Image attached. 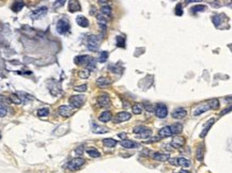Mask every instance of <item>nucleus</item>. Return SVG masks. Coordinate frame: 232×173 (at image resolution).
I'll list each match as a JSON object with an SVG mask.
<instances>
[{
	"mask_svg": "<svg viewBox=\"0 0 232 173\" xmlns=\"http://www.w3.org/2000/svg\"><path fill=\"white\" fill-rule=\"evenodd\" d=\"M132 114H129L128 112H119L117 114V116L114 118V123H120V122H125V121H128L131 119Z\"/></svg>",
	"mask_w": 232,
	"mask_h": 173,
	"instance_id": "9",
	"label": "nucleus"
},
{
	"mask_svg": "<svg viewBox=\"0 0 232 173\" xmlns=\"http://www.w3.org/2000/svg\"><path fill=\"white\" fill-rule=\"evenodd\" d=\"M70 30V22L68 19H60L57 22V31L60 34H65Z\"/></svg>",
	"mask_w": 232,
	"mask_h": 173,
	"instance_id": "4",
	"label": "nucleus"
},
{
	"mask_svg": "<svg viewBox=\"0 0 232 173\" xmlns=\"http://www.w3.org/2000/svg\"><path fill=\"white\" fill-rule=\"evenodd\" d=\"M100 121H102V122H109L110 120L112 119V114L110 111H104L103 113L100 116Z\"/></svg>",
	"mask_w": 232,
	"mask_h": 173,
	"instance_id": "23",
	"label": "nucleus"
},
{
	"mask_svg": "<svg viewBox=\"0 0 232 173\" xmlns=\"http://www.w3.org/2000/svg\"><path fill=\"white\" fill-rule=\"evenodd\" d=\"M158 135H160V137H169L171 136V129H170V126H165L163 127V128H160V130H158Z\"/></svg>",
	"mask_w": 232,
	"mask_h": 173,
	"instance_id": "20",
	"label": "nucleus"
},
{
	"mask_svg": "<svg viewBox=\"0 0 232 173\" xmlns=\"http://www.w3.org/2000/svg\"><path fill=\"white\" fill-rule=\"evenodd\" d=\"M10 99H11V102H13L14 104H16V105H18V104L22 103V101H20L19 96H18L17 94H12L11 97H10Z\"/></svg>",
	"mask_w": 232,
	"mask_h": 173,
	"instance_id": "40",
	"label": "nucleus"
},
{
	"mask_svg": "<svg viewBox=\"0 0 232 173\" xmlns=\"http://www.w3.org/2000/svg\"><path fill=\"white\" fill-rule=\"evenodd\" d=\"M121 145L124 147V149H133V147H135L136 144L131 140H123L122 142H121Z\"/></svg>",
	"mask_w": 232,
	"mask_h": 173,
	"instance_id": "29",
	"label": "nucleus"
},
{
	"mask_svg": "<svg viewBox=\"0 0 232 173\" xmlns=\"http://www.w3.org/2000/svg\"><path fill=\"white\" fill-rule=\"evenodd\" d=\"M97 104L100 105V107L103 108H108L111 106V102H110V99L107 96V95H102L97 99Z\"/></svg>",
	"mask_w": 232,
	"mask_h": 173,
	"instance_id": "8",
	"label": "nucleus"
},
{
	"mask_svg": "<svg viewBox=\"0 0 232 173\" xmlns=\"http://www.w3.org/2000/svg\"><path fill=\"white\" fill-rule=\"evenodd\" d=\"M177 160H178V164L183 167V168H187V167H189V164H191L189 160H187L186 158H184V157H180L178 158Z\"/></svg>",
	"mask_w": 232,
	"mask_h": 173,
	"instance_id": "27",
	"label": "nucleus"
},
{
	"mask_svg": "<svg viewBox=\"0 0 232 173\" xmlns=\"http://www.w3.org/2000/svg\"><path fill=\"white\" fill-rule=\"evenodd\" d=\"M111 82L112 81L110 80L109 78H107V77H100L97 81V83L99 85V87H101V88H105V87H107V85H110Z\"/></svg>",
	"mask_w": 232,
	"mask_h": 173,
	"instance_id": "15",
	"label": "nucleus"
},
{
	"mask_svg": "<svg viewBox=\"0 0 232 173\" xmlns=\"http://www.w3.org/2000/svg\"><path fill=\"white\" fill-rule=\"evenodd\" d=\"M169 161H170L171 164H173V166H177L178 164V160L177 159H168Z\"/></svg>",
	"mask_w": 232,
	"mask_h": 173,
	"instance_id": "48",
	"label": "nucleus"
},
{
	"mask_svg": "<svg viewBox=\"0 0 232 173\" xmlns=\"http://www.w3.org/2000/svg\"><path fill=\"white\" fill-rule=\"evenodd\" d=\"M108 59V53L107 51H102L100 54V57H99V62L100 63H105Z\"/></svg>",
	"mask_w": 232,
	"mask_h": 173,
	"instance_id": "34",
	"label": "nucleus"
},
{
	"mask_svg": "<svg viewBox=\"0 0 232 173\" xmlns=\"http://www.w3.org/2000/svg\"><path fill=\"white\" fill-rule=\"evenodd\" d=\"M90 57L89 56H77L76 58L74 59V62L75 64H77V65H83V64H87L88 61H89Z\"/></svg>",
	"mask_w": 232,
	"mask_h": 173,
	"instance_id": "14",
	"label": "nucleus"
},
{
	"mask_svg": "<svg viewBox=\"0 0 232 173\" xmlns=\"http://www.w3.org/2000/svg\"><path fill=\"white\" fill-rule=\"evenodd\" d=\"M145 108L148 112H153L154 111V108L151 104H145Z\"/></svg>",
	"mask_w": 232,
	"mask_h": 173,
	"instance_id": "45",
	"label": "nucleus"
},
{
	"mask_svg": "<svg viewBox=\"0 0 232 173\" xmlns=\"http://www.w3.org/2000/svg\"><path fill=\"white\" fill-rule=\"evenodd\" d=\"M155 113L160 119H164V118H166L167 114H168V109H167V107L165 105L160 104V105L156 106Z\"/></svg>",
	"mask_w": 232,
	"mask_h": 173,
	"instance_id": "6",
	"label": "nucleus"
},
{
	"mask_svg": "<svg viewBox=\"0 0 232 173\" xmlns=\"http://www.w3.org/2000/svg\"><path fill=\"white\" fill-rule=\"evenodd\" d=\"M230 110H231V107H228V109L226 108L225 110H223V111L220 112V116H223V114H226V113H228V112H230Z\"/></svg>",
	"mask_w": 232,
	"mask_h": 173,
	"instance_id": "47",
	"label": "nucleus"
},
{
	"mask_svg": "<svg viewBox=\"0 0 232 173\" xmlns=\"http://www.w3.org/2000/svg\"><path fill=\"white\" fill-rule=\"evenodd\" d=\"M196 158H197L198 160H202V158H203V145L202 144L198 145L197 153H196Z\"/></svg>",
	"mask_w": 232,
	"mask_h": 173,
	"instance_id": "30",
	"label": "nucleus"
},
{
	"mask_svg": "<svg viewBox=\"0 0 232 173\" xmlns=\"http://www.w3.org/2000/svg\"><path fill=\"white\" fill-rule=\"evenodd\" d=\"M97 22H99L100 27L103 30H105V28L107 27V18L102 14H97Z\"/></svg>",
	"mask_w": 232,
	"mask_h": 173,
	"instance_id": "21",
	"label": "nucleus"
},
{
	"mask_svg": "<svg viewBox=\"0 0 232 173\" xmlns=\"http://www.w3.org/2000/svg\"><path fill=\"white\" fill-rule=\"evenodd\" d=\"M75 91H77V92H86L87 91V85H77L76 88H75Z\"/></svg>",
	"mask_w": 232,
	"mask_h": 173,
	"instance_id": "41",
	"label": "nucleus"
},
{
	"mask_svg": "<svg viewBox=\"0 0 232 173\" xmlns=\"http://www.w3.org/2000/svg\"><path fill=\"white\" fill-rule=\"evenodd\" d=\"M214 122H215V119H211V120L206 123V125L203 127V129H202V133L200 134V137H201V138H204V137L206 136V134L209 133V130H210V128L212 127V125L214 124Z\"/></svg>",
	"mask_w": 232,
	"mask_h": 173,
	"instance_id": "17",
	"label": "nucleus"
},
{
	"mask_svg": "<svg viewBox=\"0 0 232 173\" xmlns=\"http://www.w3.org/2000/svg\"><path fill=\"white\" fill-rule=\"evenodd\" d=\"M142 111V107H141L140 104H136V105L133 106V113L134 114H139Z\"/></svg>",
	"mask_w": 232,
	"mask_h": 173,
	"instance_id": "37",
	"label": "nucleus"
},
{
	"mask_svg": "<svg viewBox=\"0 0 232 173\" xmlns=\"http://www.w3.org/2000/svg\"><path fill=\"white\" fill-rule=\"evenodd\" d=\"M47 14V8L46 7H41L39 9H37L35 11H33L31 13V18L32 19H39V18L43 17Z\"/></svg>",
	"mask_w": 232,
	"mask_h": 173,
	"instance_id": "5",
	"label": "nucleus"
},
{
	"mask_svg": "<svg viewBox=\"0 0 232 173\" xmlns=\"http://www.w3.org/2000/svg\"><path fill=\"white\" fill-rule=\"evenodd\" d=\"M0 138H1V133H0Z\"/></svg>",
	"mask_w": 232,
	"mask_h": 173,
	"instance_id": "51",
	"label": "nucleus"
},
{
	"mask_svg": "<svg viewBox=\"0 0 232 173\" xmlns=\"http://www.w3.org/2000/svg\"><path fill=\"white\" fill-rule=\"evenodd\" d=\"M170 129H171V134H180V133H182V130H183V126H182V124H180V123H177V124L172 125V126H170Z\"/></svg>",
	"mask_w": 232,
	"mask_h": 173,
	"instance_id": "24",
	"label": "nucleus"
},
{
	"mask_svg": "<svg viewBox=\"0 0 232 173\" xmlns=\"http://www.w3.org/2000/svg\"><path fill=\"white\" fill-rule=\"evenodd\" d=\"M25 3L23 2V1H15V2L13 3V5H12V10H13V12H19L20 10L24 8Z\"/></svg>",
	"mask_w": 232,
	"mask_h": 173,
	"instance_id": "25",
	"label": "nucleus"
},
{
	"mask_svg": "<svg viewBox=\"0 0 232 173\" xmlns=\"http://www.w3.org/2000/svg\"><path fill=\"white\" fill-rule=\"evenodd\" d=\"M76 22L78 26L83 27V28H86V27L89 26V20L85 17V16H78L76 18Z\"/></svg>",
	"mask_w": 232,
	"mask_h": 173,
	"instance_id": "22",
	"label": "nucleus"
},
{
	"mask_svg": "<svg viewBox=\"0 0 232 173\" xmlns=\"http://www.w3.org/2000/svg\"><path fill=\"white\" fill-rule=\"evenodd\" d=\"M182 12H183V11H182V5H181V3H179V5L175 7V14H177V15H179V16H181L182 15Z\"/></svg>",
	"mask_w": 232,
	"mask_h": 173,
	"instance_id": "43",
	"label": "nucleus"
},
{
	"mask_svg": "<svg viewBox=\"0 0 232 173\" xmlns=\"http://www.w3.org/2000/svg\"><path fill=\"white\" fill-rule=\"evenodd\" d=\"M8 112V106L5 103V99H2V96H0V118L5 116Z\"/></svg>",
	"mask_w": 232,
	"mask_h": 173,
	"instance_id": "16",
	"label": "nucleus"
},
{
	"mask_svg": "<svg viewBox=\"0 0 232 173\" xmlns=\"http://www.w3.org/2000/svg\"><path fill=\"white\" fill-rule=\"evenodd\" d=\"M100 47V40L97 35H90L88 37V49L91 51L99 50Z\"/></svg>",
	"mask_w": 232,
	"mask_h": 173,
	"instance_id": "3",
	"label": "nucleus"
},
{
	"mask_svg": "<svg viewBox=\"0 0 232 173\" xmlns=\"http://www.w3.org/2000/svg\"><path fill=\"white\" fill-rule=\"evenodd\" d=\"M103 143H104V145H106V147H114L117 145V140H114V139H112V138L103 139Z\"/></svg>",
	"mask_w": 232,
	"mask_h": 173,
	"instance_id": "26",
	"label": "nucleus"
},
{
	"mask_svg": "<svg viewBox=\"0 0 232 173\" xmlns=\"http://www.w3.org/2000/svg\"><path fill=\"white\" fill-rule=\"evenodd\" d=\"M64 3H65V1H64V0H61V1H56V2L54 3V8H56V9H57V8H59V7H62Z\"/></svg>",
	"mask_w": 232,
	"mask_h": 173,
	"instance_id": "46",
	"label": "nucleus"
},
{
	"mask_svg": "<svg viewBox=\"0 0 232 173\" xmlns=\"http://www.w3.org/2000/svg\"><path fill=\"white\" fill-rule=\"evenodd\" d=\"M147 129H148V127H146V126H136L133 128V133L136 135H140V134H142L143 132H146Z\"/></svg>",
	"mask_w": 232,
	"mask_h": 173,
	"instance_id": "31",
	"label": "nucleus"
},
{
	"mask_svg": "<svg viewBox=\"0 0 232 173\" xmlns=\"http://www.w3.org/2000/svg\"><path fill=\"white\" fill-rule=\"evenodd\" d=\"M83 164H85V159H83V158H81V157L73 158V159L70 160V162L68 164V169L71 171L79 170V169L83 166Z\"/></svg>",
	"mask_w": 232,
	"mask_h": 173,
	"instance_id": "1",
	"label": "nucleus"
},
{
	"mask_svg": "<svg viewBox=\"0 0 232 173\" xmlns=\"http://www.w3.org/2000/svg\"><path fill=\"white\" fill-rule=\"evenodd\" d=\"M49 114L48 108H42V109L37 110V116H47Z\"/></svg>",
	"mask_w": 232,
	"mask_h": 173,
	"instance_id": "35",
	"label": "nucleus"
},
{
	"mask_svg": "<svg viewBox=\"0 0 232 173\" xmlns=\"http://www.w3.org/2000/svg\"><path fill=\"white\" fill-rule=\"evenodd\" d=\"M119 137H120V138H122L123 140H124L125 137H126V135H125V134H120V135H119Z\"/></svg>",
	"mask_w": 232,
	"mask_h": 173,
	"instance_id": "49",
	"label": "nucleus"
},
{
	"mask_svg": "<svg viewBox=\"0 0 232 173\" xmlns=\"http://www.w3.org/2000/svg\"><path fill=\"white\" fill-rule=\"evenodd\" d=\"M116 41H117V45H118L119 47H124L125 46V40H124V37L117 36L116 37Z\"/></svg>",
	"mask_w": 232,
	"mask_h": 173,
	"instance_id": "38",
	"label": "nucleus"
},
{
	"mask_svg": "<svg viewBox=\"0 0 232 173\" xmlns=\"http://www.w3.org/2000/svg\"><path fill=\"white\" fill-rule=\"evenodd\" d=\"M81 10V7L80 5H79L78 1H71L70 3H69V11L72 12V13H74V12H78Z\"/></svg>",
	"mask_w": 232,
	"mask_h": 173,
	"instance_id": "18",
	"label": "nucleus"
},
{
	"mask_svg": "<svg viewBox=\"0 0 232 173\" xmlns=\"http://www.w3.org/2000/svg\"><path fill=\"white\" fill-rule=\"evenodd\" d=\"M91 126H92V132L94 134H105V133H108V129L106 127H102L97 125L94 122H91Z\"/></svg>",
	"mask_w": 232,
	"mask_h": 173,
	"instance_id": "13",
	"label": "nucleus"
},
{
	"mask_svg": "<svg viewBox=\"0 0 232 173\" xmlns=\"http://www.w3.org/2000/svg\"><path fill=\"white\" fill-rule=\"evenodd\" d=\"M185 144V139L183 137H174L171 141V145L175 149H180Z\"/></svg>",
	"mask_w": 232,
	"mask_h": 173,
	"instance_id": "12",
	"label": "nucleus"
},
{
	"mask_svg": "<svg viewBox=\"0 0 232 173\" xmlns=\"http://www.w3.org/2000/svg\"><path fill=\"white\" fill-rule=\"evenodd\" d=\"M95 65H97V59H94V58H91L90 57L89 61H88V64H87V68L88 71H92V70H94Z\"/></svg>",
	"mask_w": 232,
	"mask_h": 173,
	"instance_id": "28",
	"label": "nucleus"
},
{
	"mask_svg": "<svg viewBox=\"0 0 232 173\" xmlns=\"http://www.w3.org/2000/svg\"><path fill=\"white\" fill-rule=\"evenodd\" d=\"M74 112V108L72 106H68V105H62L59 107V113L61 114L62 116H70L73 114Z\"/></svg>",
	"mask_w": 232,
	"mask_h": 173,
	"instance_id": "7",
	"label": "nucleus"
},
{
	"mask_svg": "<svg viewBox=\"0 0 232 173\" xmlns=\"http://www.w3.org/2000/svg\"><path fill=\"white\" fill-rule=\"evenodd\" d=\"M75 153H76V155H78V156L83 155V145H80V147H77V149L75 150Z\"/></svg>",
	"mask_w": 232,
	"mask_h": 173,
	"instance_id": "44",
	"label": "nucleus"
},
{
	"mask_svg": "<svg viewBox=\"0 0 232 173\" xmlns=\"http://www.w3.org/2000/svg\"><path fill=\"white\" fill-rule=\"evenodd\" d=\"M101 12H102V15L104 16H111V8L109 5H105L101 9Z\"/></svg>",
	"mask_w": 232,
	"mask_h": 173,
	"instance_id": "33",
	"label": "nucleus"
},
{
	"mask_svg": "<svg viewBox=\"0 0 232 173\" xmlns=\"http://www.w3.org/2000/svg\"><path fill=\"white\" fill-rule=\"evenodd\" d=\"M187 114V111L184 108H177V109L173 110L172 112V118L174 119H178V120H180V119H183L185 118Z\"/></svg>",
	"mask_w": 232,
	"mask_h": 173,
	"instance_id": "10",
	"label": "nucleus"
},
{
	"mask_svg": "<svg viewBox=\"0 0 232 173\" xmlns=\"http://www.w3.org/2000/svg\"><path fill=\"white\" fill-rule=\"evenodd\" d=\"M69 102H70V104L72 105V107L80 108L81 106L85 104L86 96H83V95H73V96H71V99H69Z\"/></svg>",
	"mask_w": 232,
	"mask_h": 173,
	"instance_id": "2",
	"label": "nucleus"
},
{
	"mask_svg": "<svg viewBox=\"0 0 232 173\" xmlns=\"http://www.w3.org/2000/svg\"><path fill=\"white\" fill-rule=\"evenodd\" d=\"M209 105H210L211 109H217V108L219 107V102L218 99H211L210 102H209Z\"/></svg>",
	"mask_w": 232,
	"mask_h": 173,
	"instance_id": "36",
	"label": "nucleus"
},
{
	"mask_svg": "<svg viewBox=\"0 0 232 173\" xmlns=\"http://www.w3.org/2000/svg\"><path fill=\"white\" fill-rule=\"evenodd\" d=\"M88 154L90 155V157H93V158H97L101 156V154H100V152L97 151V150L93 149V147H91V149L88 150Z\"/></svg>",
	"mask_w": 232,
	"mask_h": 173,
	"instance_id": "32",
	"label": "nucleus"
},
{
	"mask_svg": "<svg viewBox=\"0 0 232 173\" xmlns=\"http://www.w3.org/2000/svg\"><path fill=\"white\" fill-rule=\"evenodd\" d=\"M210 109H211V107H210V105H209V103L208 104H203V105H200L195 109V111H194V116H200V114L206 112L208 110H210Z\"/></svg>",
	"mask_w": 232,
	"mask_h": 173,
	"instance_id": "11",
	"label": "nucleus"
},
{
	"mask_svg": "<svg viewBox=\"0 0 232 173\" xmlns=\"http://www.w3.org/2000/svg\"><path fill=\"white\" fill-rule=\"evenodd\" d=\"M153 159L158 160V161H167L169 159V155L168 154H164V153H154L152 155Z\"/></svg>",
	"mask_w": 232,
	"mask_h": 173,
	"instance_id": "19",
	"label": "nucleus"
},
{
	"mask_svg": "<svg viewBox=\"0 0 232 173\" xmlns=\"http://www.w3.org/2000/svg\"><path fill=\"white\" fill-rule=\"evenodd\" d=\"M89 75H90V72L88 70H86V71H80L79 72V76L81 77V78H88L89 77Z\"/></svg>",
	"mask_w": 232,
	"mask_h": 173,
	"instance_id": "42",
	"label": "nucleus"
},
{
	"mask_svg": "<svg viewBox=\"0 0 232 173\" xmlns=\"http://www.w3.org/2000/svg\"><path fill=\"white\" fill-rule=\"evenodd\" d=\"M180 173H191V172H188V171H185V170H182Z\"/></svg>",
	"mask_w": 232,
	"mask_h": 173,
	"instance_id": "50",
	"label": "nucleus"
},
{
	"mask_svg": "<svg viewBox=\"0 0 232 173\" xmlns=\"http://www.w3.org/2000/svg\"><path fill=\"white\" fill-rule=\"evenodd\" d=\"M204 10H206V7H204V5H195V7L192 9V12H193V13H198V12L204 11Z\"/></svg>",
	"mask_w": 232,
	"mask_h": 173,
	"instance_id": "39",
	"label": "nucleus"
}]
</instances>
